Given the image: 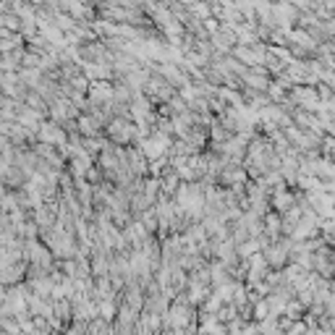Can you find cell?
Returning a JSON list of instances; mask_svg holds the SVG:
<instances>
[{
	"label": "cell",
	"mask_w": 335,
	"mask_h": 335,
	"mask_svg": "<svg viewBox=\"0 0 335 335\" xmlns=\"http://www.w3.org/2000/svg\"><path fill=\"white\" fill-rule=\"evenodd\" d=\"M105 136L115 147H128L134 142V123L128 118H110L105 126Z\"/></svg>",
	"instance_id": "1"
},
{
	"label": "cell",
	"mask_w": 335,
	"mask_h": 335,
	"mask_svg": "<svg viewBox=\"0 0 335 335\" xmlns=\"http://www.w3.org/2000/svg\"><path fill=\"white\" fill-rule=\"evenodd\" d=\"M37 139H40V144L55 147L58 152H63L66 144H68V136H66V131H63V126L53 123V120H42L40 128H37Z\"/></svg>",
	"instance_id": "2"
},
{
	"label": "cell",
	"mask_w": 335,
	"mask_h": 335,
	"mask_svg": "<svg viewBox=\"0 0 335 335\" xmlns=\"http://www.w3.org/2000/svg\"><path fill=\"white\" fill-rule=\"evenodd\" d=\"M113 100V84L110 81H92L87 89V102L95 108H110Z\"/></svg>",
	"instance_id": "3"
},
{
	"label": "cell",
	"mask_w": 335,
	"mask_h": 335,
	"mask_svg": "<svg viewBox=\"0 0 335 335\" xmlns=\"http://www.w3.org/2000/svg\"><path fill=\"white\" fill-rule=\"evenodd\" d=\"M26 278V262H16V265H5L0 267V283L5 288H13L18 285Z\"/></svg>",
	"instance_id": "4"
}]
</instances>
